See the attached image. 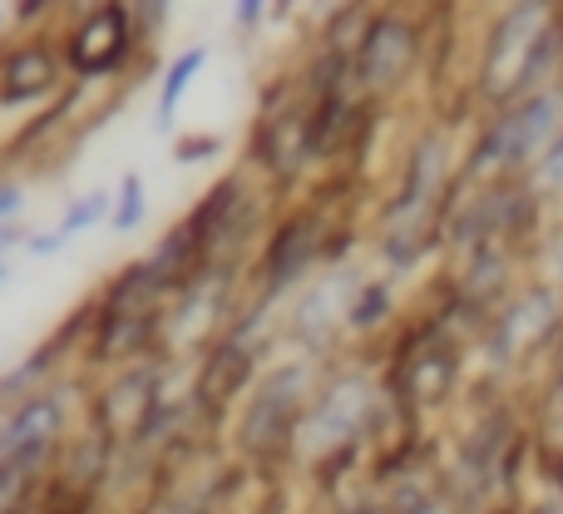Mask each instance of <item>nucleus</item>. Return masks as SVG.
Segmentation results:
<instances>
[{"mask_svg": "<svg viewBox=\"0 0 563 514\" xmlns=\"http://www.w3.org/2000/svg\"><path fill=\"white\" fill-rule=\"evenodd\" d=\"M311 396H317V357H291L277 361L257 376V386L238 401L228 416V446L243 466H267L282 460L297 440V426L307 416Z\"/></svg>", "mask_w": 563, "mask_h": 514, "instance_id": "obj_1", "label": "nucleus"}, {"mask_svg": "<svg viewBox=\"0 0 563 514\" xmlns=\"http://www.w3.org/2000/svg\"><path fill=\"white\" fill-rule=\"evenodd\" d=\"M59 55H65L69 85L95 89L109 79H134L144 69L148 40L129 0H89L59 35Z\"/></svg>", "mask_w": 563, "mask_h": 514, "instance_id": "obj_2", "label": "nucleus"}, {"mask_svg": "<svg viewBox=\"0 0 563 514\" xmlns=\"http://www.w3.org/2000/svg\"><path fill=\"white\" fill-rule=\"evenodd\" d=\"M178 367H184V361H174V357H144V361H134V367L95 376L89 381V396H85V426L95 430L99 440H109L119 456H129V450L144 440V430L154 426Z\"/></svg>", "mask_w": 563, "mask_h": 514, "instance_id": "obj_3", "label": "nucleus"}, {"mask_svg": "<svg viewBox=\"0 0 563 514\" xmlns=\"http://www.w3.org/2000/svg\"><path fill=\"white\" fill-rule=\"evenodd\" d=\"M327 243H331L327 214L311 204L291 208L287 218H277V223L263 233V248H257L253 267H247V292L277 307L282 297L307 287L317 262H327Z\"/></svg>", "mask_w": 563, "mask_h": 514, "instance_id": "obj_4", "label": "nucleus"}, {"mask_svg": "<svg viewBox=\"0 0 563 514\" xmlns=\"http://www.w3.org/2000/svg\"><path fill=\"white\" fill-rule=\"evenodd\" d=\"M317 149H311V99L307 89H282V95L263 99L257 124L247 134V154L243 168L267 188H287L297 184L311 168Z\"/></svg>", "mask_w": 563, "mask_h": 514, "instance_id": "obj_5", "label": "nucleus"}, {"mask_svg": "<svg viewBox=\"0 0 563 514\" xmlns=\"http://www.w3.org/2000/svg\"><path fill=\"white\" fill-rule=\"evenodd\" d=\"M554 55V25H549V0H519L509 15H499L495 35L485 45V95L509 99L539 79V69Z\"/></svg>", "mask_w": 563, "mask_h": 514, "instance_id": "obj_6", "label": "nucleus"}, {"mask_svg": "<svg viewBox=\"0 0 563 514\" xmlns=\"http://www.w3.org/2000/svg\"><path fill=\"white\" fill-rule=\"evenodd\" d=\"M371 416H376V391H371L366 376H336L327 386H317L311 396L307 416L297 426V450L301 460H327V456H341L351 450L361 436H366Z\"/></svg>", "mask_w": 563, "mask_h": 514, "instance_id": "obj_7", "label": "nucleus"}, {"mask_svg": "<svg viewBox=\"0 0 563 514\" xmlns=\"http://www.w3.org/2000/svg\"><path fill=\"white\" fill-rule=\"evenodd\" d=\"M420 59V35L400 10H380L366 20L356 50H351V89L366 99L396 95L406 85V75Z\"/></svg>", "mask_w": 563, "mask_h": 514, "instance_id": "obj_8", "label": "nucleus"}, {"mask_svg": "<svg viewBox=\"0 0 563 514\" xmlns=\"http://www.w3.org/2000/svg\"><path fill=\"white\" fill-rule=\"evenodd\" d=\"M69 89L59 40L20 35L0 50V109H45Z\"/></svg>", "mask_w": 563, "mask_h": 514, "instance_id": "obj_9", "label": "nucleus"}, {"mask_svg": "<svg viewBox=\"0 0 563 514\" xmlns=\"http://www.w3.org/2000/svg\"><path fill=\"white\" fill-rule=\"evenodd\" d=\"M559 95H529L519 109H509L475 149V174H495V168H509V164H525L534 158L539 149L554 139L559 129Z\"/></svg>", "mask_w": 563, "mask_h": 514, "instance_id": "obj_10", "label": "nucleus"}, {"mask_svg": "<svg viewBox=\"0 0 563 514\" xmlns=\"http://www.w3.org/2000/svg\"><path fill=\"white\" fill-rule=\"evenodd\" d=\"M346 277H351V272H331V277L301 287L297 302H291L287 337L301 341L311 357H317V351L331 341V331L346 327V307H351V297H356V287H361V282H346Z\"/></svg>", "mask_w": 563, "mask_h": 514, "instance_id": "obj_11", "label": "nucleus"}, {"mask_svg": "<svg viewBox=\"0 0 563 514\" xmlns=\"http://www.w3.org/2000/svg\"><path fill=\"white\" fill-rule=\"evenodd\" d=\"M89 307H95V317H144V311L168 307V287L154 277L144 258H134L89 292Z\"/></svg>", "mask_w": 563, "mask_h": 514, "instance_id": "obj_12", "label": "nucleus"}, {"mask_svg": "<svg viewBox=\"0 0 563 514\" xmlns=\"http://www.w3.org/2000/svg\"><path fill=\"white\" fill-rule=\"evenodd\" d=\"M554 317H559V307H554V297H549V292H534V297H525L515 311H505V317H499V327H495L499 357L515 361V357H525L529 347H539V337L554 327Z\"/></svg>", "mask_w": 563, "mask_h": 514, "instance_id": "obj_13", "label": "nucleus"}, {"mask_svg": "<svg viewBox=\"0 0 563 514\" xmlns=\"http://www.w3.org/2000/svg\"><path fill=\"white\" fill-rule=\"evenodd\" d=\"M208 59H213V50L208 45H188L164 65V75H158V95H154V124L158 129L178 124V109H184L188 89L198 85V75L208 69Z\"/></svg>", "mask_w": 563, "mask_h": 514, "instance_id": "obj_14", "label": "nucleus"}, {"mask_svg": "<svg viewBox=\"0 0 563 514\" xmlns=\"http://www.w3.org/2000/svg\"><path fill=\"white\" fill-rule=\"evenodd\" d=\"M148 214H154L148 184H144V174H134V168H129V174L114 184V208H109V223L104 228L114 238H134L139 228L148 223Z\"/></svg>", "mask_w": 563, "mask_h": 514, "instance_id": "obj_15", "label": "nucleus"}, {"mask_svg": "<svg viewBox=\"0 0 563 514\" xmlns=\"http://www.w3.org/2000/svg\"><path fill=\"white\" fill-rule=\"evenodd\" d=\"M109 208H114V188H89V194L69 198L65 214H59L49 228H55L65 243H75V238H85V233H95V228L109 223Z\"/></svg>", "mask_w": 563, "mask_h": 514, "instance_id": "obj_16", "label": "nucleus"}, {"mask_svg": "<svg viewBox=\"0 0 563 514\" xmlns=\"http://www.w3.org/2000/svg\"><path fill=\"white\" fill-rule=\"evenodd\" d=\"M450 381H455V357L450 351H420V357L406 361V391L426 406H435L445 396Z\"/></svg>", "mask_w": 563, "mask_h": 514, "instance_id": "obj_17", "label": "nucleus"}, {"mask_svg": "<svg viewBox=\"0 0 563 514\" xmlns=\"http://www.w3.org/2000/svg\"><path fill=\"white\" fill-rule=\"evenodd\" d=\"M390 311V287L386 282H361L356 297L346 307V327L351 331H366V327H380V317Z\"/></svg>", "mask_w": 563, "mask_h": 514, "instance_id": "obj_18", "label": "nucleus"}, {"mask_svg": "<svg viewBox=\"0 0 563 514\" xmlns=\"http://www.w3.org/2000/svg\"><path fill=\"white\" fill-rule=\"evenodd\" d=\"M223 139L218 134H184L174 144V164H184V168H194V164H213V158H223Z\"/></svg>", "mask_w": 563, "mask_h": 514, "instance_id": "obj_19", "label": "nucleus"}, {"mask_svg": "<svg viewBox=\"0 0 563 514\" xmlns=\"http://www.w3.org/2000/svg\"><path fill=\"white\" fill-rule=\"evenodd\" d=\"M129 6H134V20H139V30H144V40L154 45V40L164 35L168 15H174V0H129Z\"/></svg>", "mask_w": 563, "mask_h": 514, "instance_id": "obj_20", "label": "nucleus"}, {"mask_svg": "<svg viewBox=\"0 0 563 514\" xmlns=\"http://www.w3.org/2000/svg\"><path fill=\"white\" fill-rule=\"evenodd\" d=\"M59 6H75V0H15L10 20H15V30H35L40 20H49Z\"/></svg>", "mask_w": 563, "mask_h": 514, "instance_id": "obj_21", "label": "nucleus"}, {"mask_svg": "<svg viewBox=\"0 0 563 514\" xmlns=\"http://www.w3.org/2000/svg\"><path fill=\"white\" fill-rule=\"evenodd\" d=\"M65 248H69V243L55 233V228H30V238H25V248H20V253L35 258V262H49V258L65 253Z\"/></svg>", "mask_w": 563, "mask_h": 514, "instance_id": "obj_22", "label": "nucleus"}, {"mask_svg": "<svg viewBox=\"0 0 563 514\" xmlns=\"http://www.w3.org/2000/svg\"><path fill=\"white\" fill-rule=\"evenodd\" d=\"M267 10H273V0H233V30L238 35H253L267 20Z\"/></svg>", "mask_w": 563, "mask_h": 514, "instance_id": "obj_23", "label": "nucleus"}, {"mask_svg": "<svg viewBox=\"0 0 563 514\" xmlns=\"http://www.w3.org/2000/svg\"><path fill=\"white\" fill-rule=\"evenodd\" d=\"M25 184L20 178H0V223H20V214H25Z\"/></svg>", "mask_w": 563, "mask_h": 514, "instance_id": "obj_24", "label": "nucleus"}, {"mask_svg": "<svg viewBox=\"0 0 563 514\" xmlns=\"http://www.w3.org/2000/svg\"><path fill=\"white\" fill-rule=\"evenodd\" d=\"M539 184H544V188H563V139L544 154V164H539Z\"/></svg>", "mask_w": 563, "mask_h": 514, "instance_id": "obj_25", "label": "nucleus"}, {"mask_svg": "<svg viewBox=\"0 0 563 514\" xmlns=\"http://www.w3.org/2000/svg\"><path fill=\"white\" fill-rule=\"evenodd\" d=\"M25 238H30V228L25 223H0V262H10L25 248Z\"/></svg>", "mask_w": 563, "mask_h": 514, "instance_id": "obj_26", "label": "nucleus"}, {"mask_svg": "<svg viewBox=\"0 0 563 514\" xmlns=\"http://www.w3.org/2000/svg\"><path fill=\"white\" fill-rule=\"evenodd\" d=\"M5 282H10V262H0V292H5Z\"/></svg>", "mask_w": 563, "mask_h": 514, "instance_id": "obj_27", "label": "nucleus"}, {"mask_svg": "<svg viewBox=\"0 0 563 514\" xmlns=\"http://www.w3.org/2000/svg\"><path fill=\"white\" fill-rule=\"evenodd\" d=\"M317 6L321 10H336V6H346V0H317Z\"/></svg>", "mask_w": 563, "mask_h": 514, "instance_id": "obj_28", "label": "nucleus"}, {"mask_svg": "<svg viewBox=\"0 0 563 514\" xmlns=\"http://www.w3.org/2000/svg\"><path fill=\"white\" fill-rule=\"evenodd\" d=\"M5 20H10V10H5V6H0V30H5Z\"/></svg>", "mask_w": 563, "mask_h": 514, "instance_id": "obj_29", "label": "nucleus"}]
</instances>
